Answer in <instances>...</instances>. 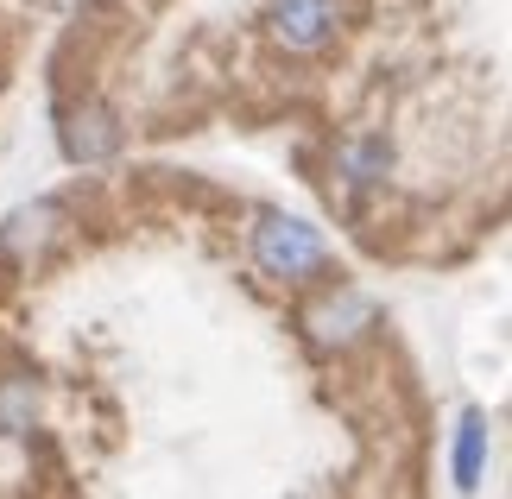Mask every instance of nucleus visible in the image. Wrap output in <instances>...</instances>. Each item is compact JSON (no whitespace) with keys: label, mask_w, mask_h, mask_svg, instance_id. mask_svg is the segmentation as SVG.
<instances>
[{"label":"nucleus","mask_w":512,"mask_h":499,"mask_svg":"<svg viewBox=\"0 0 512 499\" xmlns=\"http://www.w3.org/2000/svg\"><path fill=\"white\" fill-rule=\"evenodd\" d=\"M266 38L291 57H317L342 38L336 0H266Z\"/></svg>","instance_id":"3"},{"label":"nucleus","mask_w":512,"mask_h":499,"mask_svg":"<svg viewBox=\"0 0 512 499\" xmlns=\"http://www.w3.org/2000/svg\"><path fill=\"white\" fill-rule=\"evenodd\" d=\"M32 411H38L32 379H7V386H0V430H7V436L32 430Z\"/></svg>","instance_id":"8"},{"label":"nucleus","mask_w":512,"mask_h":499,"mask_svg":"<svg viewBox=\"0 0 512 499\" xmlns=\"http://www.w3.org/2000/svg\"><path fill=\"white\" fill-rule=\"evenodd\" d=\"M386 171H392V146H386V133H361V139H348V146L336 152V177H342V190H373V184H386Z\"/></svg>","instance_id":"6"},{"label":"nucleus","mask_w":512,"mask_h":499,"mask_svg":"<svg viewBox=\"0 0 512 499\" xmlns=\"http://www.w3.org/2000/svg\"><path fill=\"white\" fill-rule=\"evenodd\" d=\"M449 474H456V493H481V481H487V411H481V405H468V411H462Z\"/></svg>","instance_id":"5"},{"label":"nucleus","mask_w":512,"mask_h":499,"mask_svg":"<svg viewBox=\"0 0 512 499\" xmlns=\"http://www.w3.org/2000/svg\"><path fill=\"white\" fill-rule=\"evenodd\" d=\"M64 234H70V209L57 203V196H38V203H26V209L7 215V228H0V259L32 266V259H45Z\"/></svg>","instance_id":"4"},{"label":"nucleus","mask_w":512,"mask_h":499,"mask_svg":"<svg viewBox=\"0 0 512 499\" xmlns=\"http://www.w3.org/2000/svg\"><path fill=\"white\" fill-rule=\"evenodd\" d=\"M253 266L279 285H317L329 272V241L323 228H310L304 215H285V209H266L253 222Z\"/></svg>","instance_id":"1"},{"label":"nucleus","mask_w":512,"mask_h":499,"mask_svg":"<svg viewBox=\"0 0 512 499\" xmlns=\"http://www.w3.org/2000/svg\"><path fill=\"white\" fill-rule=\"evenodd\" d=\"M114 146H121V127H114V114H108V108H83V114H70V127H64V152L76 158V165H95V158H108Z\"/></svg>","instance_id":"7"},{"label":"nucleus","mask_w":512,"mask_h":499,"mask_svg":"<svg viewBox=\"0 0 512 499\" xmlns=\"http://www.w3.org/2000/svg\"><path fill=\"white\" fill-rule=\"evenodd\" d=\"M373 323H380V310H373V297L354 291V285H323L298 310L304 342L323 348V354H348L354 342H367V335H373Z\"/></svg>","instance_id":"2"}]
</instances>
